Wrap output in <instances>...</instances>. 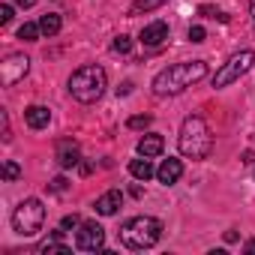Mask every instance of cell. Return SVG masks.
<instances>
[{
    "mask_svg": "<svg viewBox=\"0 0 255 255\" xmlns=\"http://www.w3.org/2000/svg\"><path fill=\"white\" fill-rule=\"evenodd\" d=\"M81 162V150L72 138H60L57 141V165L60 168H75Z\"/></svg>",
    "mask_w": 255,
    "mask_h": 255,
    "instance_id": "cell-9",
    "label": "cell"
},
{
    "mask_svg": "<svg viewBox=\"0 0 255 255\" xmlns=\"http://www.w3.org/2000/svg\"><path fill=\"white\" fill-rule=\"evenodd\" d=\"M111 48H114L117 54H129V51H132V39H129V36H123V33H120V36H117V39L111 42Z\"/></svg>",
    "mask_w": 255,
    "mask_h": 255,
    "instance_id": "cell-22",
    "label": "cell"
},
{
    "mask_svg": "<svg viewBox=\"0 0 255 255\" xmlns=\"http://www.w3.org/2000/svg\"><path fill=\"white\" fill-rule=\"evenodd\" d=\"M204 36H207V33H204V27H198V24H195V27H189V42H204Z\"/></svg>",
    "mask_w": 255,
    "mask_h": 255,
    "instance_id": "cell-25",
    "label": "cell"
},
{
    "mask_svg": "<svg viewBox=\"0 0 255 255\" xmlns=\"http://www.w3.org/2000/svg\"><path fill=\"white\" fill-rule=\"evenodd\" d=\"M12 138V132H9V117L3 114V141H9Z\"/></svg>",
    "mask_w": 255,
    "mask_h": 255,
    "instance_id": "cell-28",
    "label": "cell"
},
{
    "mask_svg": "<svg viewBox=\"0 0 255 255\" xmlns=\"http://www.w3.org/2000/svg\"><path fill=\"white\" fill-rule=\"evenodd\" d=\"M60 27H63V21H60V15H54V12H45V15L39 18V30H42V36H57Z\"/></svg>",
    "mask_w": 255,
    "mask_h": 255,
    "instance_id": "cell-17",
    "label": "cell"
},
{
    "mask_svg": "<svg viewBox=\"0 0 255 255\" xmlns=\"http://www.w3.org/2000/svg\"><path fill=\"white\" fill-rule=\"evenodd\" d=\"M105 87H108L105 69L96 66V63H87V66H81V69H75L69 75V93H72V99H78L84 105L96 102L105 93Z\"/></svg>",
    "mask_w": 255,
    "mask_h": 255,
    "instance_id": "cell-4",
    "label": "cell"
},
{
    "mask_svg": "<svg viewBox=\"0 0 255 255\" xmlns=\"http://www.w3.org/2000/svg\"><path fill=\"white\" fill-rule=\"evenodd\" d=\"M18 177H21V165L12 162V159H6V162H3V180L12 183V180H18Z\"/></svg>",
    "mask_w": 255,
    "mask_h": 255,
    "instance_id": "cell-21",
    "label": "cell"
},
{
    "mask_svg": "<svg viewBox=\"0 0 255 255\" xmlns=\"http://www.w3.org/2000/svg\"><path fill=\"white\" fill-rule=\"evenodd\" d=\"M78 225H81V216H75V213H72V216H63V222H60V228H63V231L78 228Z\"/></svg>",
    "mask_w": 255,
    "mask_h": 255,
    "instance_id": "cell-24",
    "label": "cell"
},
{
    "mask_svg": "<svg viewBox=\"0 0 255 255\" xmlns=\"http://www.w3.org/2000/svg\"><path fill=\"white\" fill-rule=\"evenodd\" d=\"M252 63H255V51H249V48L231 54V57L216 69V75H213V87H228V84H234L240 75H246V72L252 69Z\"/></svg>",
    "mask_w": 255,
    "mask_h": 255,
    "instance_id": "cell-6",
    "label": "cell"
},
{
    "mask_svg": "<svg viewBox=\"0 0 255 255\" xmlns=\"http://www.w3.org/2000/svg\"><path fill=\"white\" fill-rule=\"evenodd\" d=\"M165 39H168V24L165 21H153V24H147L141 30V45H147V48H156Z\"/></svg>",
    "mask_w": 255,
    "mask_h": 255,
    "instance_id": "cell-12",
    "label": "cell"
},
{
    "mask_svg": "<svg viewBox=\"0 0 255 255\" xmlns=\"http://www.w3.org/2000/svg\"><path fill=\"white\" fill-rule=\"evenodd\" d=\"M198 12H201V15H207V18H219V21H228V15H225V12H219V9H213V6H201Z\"/></svg>",
    "mask_w": 255,
    "mask_h": 255,
    "instance_id": "cell-23",
    "label": "cell"
},
{
    "mask_svg": "<svg viewBox=\"0 0 255 255\" xmlns=\"http://www.w3.org/2000/svg\"><path fill=\"white\" fill-rule=\"evenodd\" d=\"M249 6H252V18H255V0H249Z\"/></svg>",
    "mask_w": 255,
    "mask_h": 255,
    "instance_id": "cell-31",
    "label": "cell"
},
{
    "mask_svg": "<svg viewBox=\"0 0 255 255\" xmlns=\"http://www.w3.org/2000/svg\"><path fill=\"white\" fill-rule=\"evenodd\" d=\"M150 123H153V117H150V114H135V117L126 120V126H129V129H147Z\"/></svg>",
    "mask_w": 255,
    "mask_h": 255,
    "instance_id": "cell-20",
    "label": "cell"
},
{
    "mask_svg": "<svg viewBox=\"0 0 255 255\" xmlns=\"http://www.w3.org/2000/svg\"><path fill=\"white\" fill-rule=\"evenodd\" d=\"M117 237L126 249H150L162 237V222L156 216H132L120 225Z\"/></svg>",
    "mask_w": 255,
    "mask_h": 255,
    "instance_id": "cell-3",
    "label": "cell"
},
{
    "mask_svg": "<svg viewBox=\"0 0 255 255\" xmlns=\"http://www.w3.org/2000/svg\"><path fill=\"white\" fill-rule=\"evenodd\" d=\"M120 204H123V192H120V189H108L105 195H99V198H96V204H93V207H96V213H99V216H114V213L120 210Z\"/></svg>",
    "mask_w": 255,
    "mask_h": 255,
    "instance_id": "cell-11",
    "label": "cell"
},
{
    "mask_svg": "<svg viewBox=\"0 0 255 255\" xmlns=\"http://www.w3.org/2000/svg\"><path fill=\"white\" fill-rule=\"evenodd\" d=\"M246 252H255V240H249V243H246Z\"/></svg>",
    "mask_w": 255,
    "mask_h": 255,
    "instance_id": "cell-30",
    "label": "cell"
},
{
    "mask_svg": "<svg viewBox=\"0 0 255 255\" xmlns=\"http://www.w3.org/2000/svg\"><path fill=\"white\" fill-rule=\"evenodd\" d=\"M42 36V30H39V24H33V21H24L21 27H18V39H24V42H36Z\"/></svg>",
    "mask_w": 255,
    "mask_h": 255,
    "instance_id": "cell-19",
    "label": "cell"
},
{
    "mask_svg": "<svg viewBox=\"0 0 255 255\" xmlns=\"http://www.w3.org/2000/svg\"><path fill=\"white\" fill-rule=\"evenodd\" d=\"M207 75V63L204 60H183V63H171L165 66L156 78H153V93L156 96H177L186 87H192L195 81H201Z\"/></svg>",
    "mask_w": 255,
    "mask_h": 255,
    "instance_id": "cell-1",
    "label": "cell"
},
{
    "mask_svg": "<svg viewBox=\"0 0 255 255\" xmlns=\"http://www.w3.org/2000/svg\"><path fill=\"white\" fill-rule=\"evenodd\" d=\"M75 246L81 252H99L105 246V228L99 222H81L75 231Z\"/></svg>",
    "mask_w": 255,
    "mask_h": 255,
    "instance_id": "cell-7",
    "label": "cell"
},
{
    "mask_svg": "<svg viewBox=\"0 0 255 255\" xmlns=\"http://www.w3.org/2000/svg\"><path fill=\"white\" fill-rule=\"evenodd\" d=\"M51 192H66V177H54L51 180Z\"/></svg>",
    "mask_w": 255,
    "mask_h": 255,
    "instance_id": "cell-27",
    "label": "cell"
},
{
    "mask_svg": "<svg viewBox=\"0 0 255 255\" xmlns=\"http://www.w3.org/2000/svg\"><path fill=\"white\" fill-rule=\"evenodd\" d=\"M162 3H168V0H135V3L129 6V15H141V12H153V9H159Z\"/></svg>",
    "mask_w": 255,
    "mask_h": 255,
    "instance_id": "cell-18",
    "label": "cell"
},
{
    "mask_svg": "<svg viewBox=\"0 0 255 255\" xmlns=\"http://www.w3.org/2000/svg\"><path fill=\"white\" fill-rule=\"evenodd\" d=\"M42 222H45V207H42L39 198H24V201L15 207V213H12V228H15V234H21V237L39 234V231H42Z\"/></svg>",
    "mask_w": 255,
    "mask_h": 255,
    "instance_id": "cell-5",
    "label": "cell"
},
{
    "mask_svg": "<svg viewBox=\"0 0 255 255\" xmlns=\"http://www.w3.org/2000/svg\"><path fill=\"white\" fill-rule=\"evenodd\" d=\"M9 21H12V6L3 3V6H0V24H9Z\"/></svg>",
    "mask_w": 255,
    "mask_h": 255,
    "instance_id": "cell-26",
    "label": "cell"
},
{
    "mask_svg": "<svg viewBox=\"0 0 255 255\" xmlns=\"http://www.w3.org/2000/svg\"><path fill=\"white\" fill-rule=\"evenodd\" d=\"M156 177H159V183H165V186L177 183V180L183 177V162H180V159H174V156L162 159V165L156 168Z\"/></svg>",
    "mask_w": 255,
    "mask_h": 255,
    "instance_id": "cell-10",
    "label": "cell"
},
{
    "mask_svg": "<svg viewBox=\"0 0 255 255\" xmlns=\"http://www.w3.org/2000/svg\"><path fill=\"white\" fill-rule=\"evenodd\" d=\"M30 69V60L24 54H9L3 63H0V84L3 87H15Z\"/></svg>",
    "mask_w": 255,
    "mask_h": 255,
    "instance_id": "cell-8",
    "label": "cell"
},
{
    "mask_svg": "<svg viewBox=\"0 0 255 255\" xmlns=\"http://www.w3.org/2000/svg\"><path fill=\"white\" fill-rule=\"evenodd\" d=\"M15 3H18V6H24V9H30V6L36 3V0H15Z\"/></svg>",
    "mask_w": 255,
    "mask_h": 255,
    "instance_id": "cell-29",
    "label": "cell"
},
{
    "mask_svg": "<svg viewBox=\"0 0 255 255\" xmlns=\"http://www.w3.org/2000/svg\"><path fill=\"white\" fill-rule=\"evenodd\" d=\"M165 150V138L162 135H144L141 141H138V156H147V159H153V156H159Z\"/></svg>",
    "mask_w": 255,
    "mask_h": 255,
    "instance_id": "cell-14",
    "label": "cell"
},
{
    "mask_svg": "<svg viewBox=\"0 0 255 255\" xmlns=\"http://www.w3.org/2000/svg\"><path fill=\"white\" fill-rule=\"evenodd\" d=\"M24 123L30 126V129H45V126L51 123V111L45 105H30L24 111Z\"/></svg>",
    "mask_w": 255,
    "mask_h": 255,
    "instance_id": "cell-13",
    "label": "cell"
},
{
    "mask_svg": "<svg viewBox=\"0 0 255 255\" xmlns=\"http://www.w3.org/2000/svg\"><path fill=\"white\" fill-rule=\"evenodd\" d=\"M129 174H132L135 180H150L156 171H153L150 159H147V156H141V159H132V162H129Z\"/></svg>",
    "mask_w": 255,
    "mask_h": 255,
    "instance_id": "cell-15",
    "label": "cell"
},
{
    "mask_svg": "<svg viewBox=\"0 0 255 255\" xmlns=\"http://www.w3.org/2000/svg\"><path fill=\"white\" fill-rule=\"evenodd\" d=\"M177 147L186 159H207L213 150V135H210V126L204 123V117L189 114L180 126V135H177Z\"/></svg>",
    "mask_w": 255,
    "mask_h": 255,
    "instance_id": "cell-2",
    "label": "cell"
},
{
    "mask_svg": "<svg viewBox=\"0 0 255 255\" xmlns=\"http://www.w3.org/2000/svg\"><path fill=\"white\" fill-rule=\"evenodd\" d=\"M60 234H63V228H60V231H54L45 243H39V249H36V252H42V255H51V252L66 255V252H69V246H66V243H60Z\"/></svg>",
    "mask_w": 255,
    "mask_h": 255,
    "instance_id": "cell-16",
    "label": "cell"
}]
</instances>
